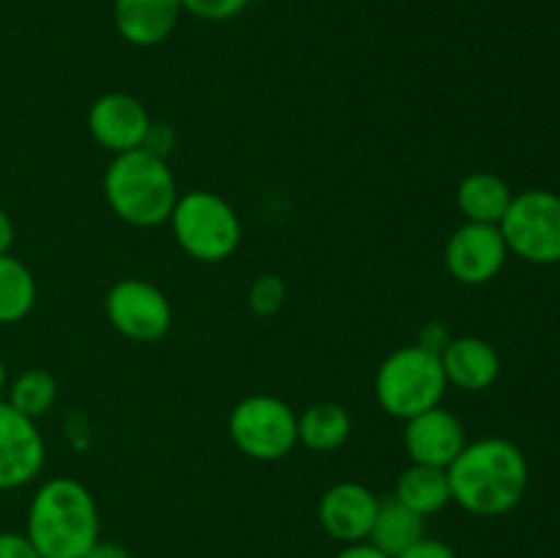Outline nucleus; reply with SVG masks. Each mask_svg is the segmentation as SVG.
<instances>
[{"instance_id": "obj_1", "label": "nucleus", "mask_w": 560, "mask_h": 558, "mask_svg": "<svg viewBox=\"0 0 560 558\" xmlns=\"http://www.w3.org/2000/svg\"><path fill=\"white\" fill-rule=\"evenodd\" d=\"M452 501L479 518L506 514L528 490V460L517 443L506 438H479L465 443L446 468Z\"/></svg>"}, {"instance_id": "obj_2", "label": "nucleus", "mask_w": 560, "mask_h": 558, "mask_svg": "<svg viewBox=\"0 0 560 558\" xmlns=\"http://www.w3.org/2000/svg\"><path fill=\"white\" fill-rule=\"evenodd\" d=\"M25 536L42 558H82L98 542L96 498L71 476L47 479L31 498Z\"/></svg>"}, {"instance_id": "obj_3", "label": "nucleus", "mask_w": 560, "mask_h": 558, "mask_svg": "<svg viewBox=\"0 0 560 558\" xmlns=\"http://www.w3.org/2000/svg\"><path fill=\"white\" fill-rule=\"evenodd\" d=\"M104 200L131 228H159L178 202V184L164 156L137 148L113 156L102 178Z\"/></svg>"}, {"instance_id": "obj_4", "label": "nucleus", "mask_w": 560, "mask_h": 558, "mask_svg": "<svg viewBox=\"0 0 560 558\" xmlns=\"http://www.w3.org/2000/svg\"><path fill=\"white\" fill-rule=\"evenodd\" d=\"M446 386L441 356L421 345H402L392 350L375 372L377 405L402 421L441 405Z\"/></svg>"}, {"instance_id": "obj_5", "label": "nucleus", "mask_w": 560, "mask_h": 558, "mask_svg": "<svg viewBox=\"0 0 560 558\" xmlns=\"http://www.w3.org/2000/svg\"><path fill=\"white\" fill-rule=\"evenodd\" d=\"M167 222L175 244L197 263L228 260L241 244L238 213L217 191L191 189L178 195Z\"/></svg>"}, {"instance_id": "obj_6", "label": "nucleus", "mask_w": 560, "mask_h": 558, "mask_svg": "<svg viewBox=\"0 0 560 558\" xmlns=\"http://www.w3.org/2000/svg\"><path fill=\"white\" fill-rule=\"evenodd\" d=\"M228 432L241 454L273 463L299 443V414L273 394H249L230 410Z\"/></svg>"}, {"instance_id": "obj_7", "label": "nucleus", "mask_w": 560, "mask_h": 558, "mask_svg": "<svg viewBox=\"0 0 560 558\" xmlns=\"http://www.w3.org/2000/svg\"><path fill=\"white\" fill-rule=\"evenodd\" d=\"M501 233L509 255L534 266L560 263V195L550 189H525L512 197Z\"/></svg>"}, {"instance_id": "obj_8", "label": "nucleus", "mask_w": 560, "mask_h": 558, "mask_svg": "<svg viewBox=\"0 0 560 558\" xmlns=\"http://www.w3.org/2000/svg\"><path fill=\"white\" fill-rule=\"evenodd\" d=\"M104 315L120 337L131 342H156L173 326V306L153 282L126 277L109 284L104 295Z\"/></svg>"}, {"instance_id": "obj_9", "label": "nucleus", "mask_w": 560, "mask_h": 558, "mask_svg": "<svg viewBox=\"0 0 560 558\" xmlns=\"http://www.w3.org/2000/svg\"><path fill=\"white\" fill-rule=\"evenodd\" d=\"M509 246L498 224L465 222L448 235L443 263L446 271L463 284H487L503 271Z\"/></svg>"}, {"instance_id": "obj_10", "label": "nucleus", "mask_w": 560, "mask_h": 558, "mask_svg": "<svg viewBox=\"0 0 560 558\" xmlns=\"http://www.w3.org/2000/svg\"><path fill=\"white\" fill-rule=\"evenodd\" d=\"M47 446L36 419L20 414L9 399H0V490L25 487L42 474Z\"/></svg>"}, {"instance_id": "obj_11", "label": "nucleus", "mask_w": 560, "mask_h": 558, "mask_svg": "<svg viewBox=\"0 0 560 558\" xmlns=\"http://www.w3.org/2000/svg\"><path fill=\"white\" fill-rule=\"evenodd\" d=\"M151 126V113L131 93H104L88 109V131L113 156L145 146Z\"/></svg>"}, {"instance_id": "obj_12", "label": "nucleus", "mask_w": 560, "mask_h": 558, "mask_svg": "<svg viewBox=\"0 0 560 558\" xmlns=\"http://www.w3.org/2000/svg\"><path fill=\"white\" fill-rule=\"evenodd\" d=\"M381 501L375 492L361 481H337L323 492L317 503V520L331 539L342 545L370 539L372 523Z\"/></svg>"}, {"instance_id": "obj_13", "label": "nucleus", "mask_w": 560, "mask_h": 558, "mask_svg": "<svg viewBox=\"0 0 560 558\" xmlns=\"http://www.w3.org/2000/svg\"><path fill=\"white\" fill-rule=\"evenodd\" d=\"M402 441L410 463L435 465V468H448L468 443L463 421L443 405L405 421Z\"/></svg>"}, {"instance_id": "obj_14", "label": "nucleus", "mask_w": 560, "mask_h": 558, "mask_svg": "<svg viewBox=\"0 0 560 558\" xmlns=\"http://www.w3.org/2000/svg\"><path fill=\"white\" fill-rule=\"evenodd\" d=\"M180 0H115L113 22L124 42L135 47H156L178 27Z\"/></svg>"}, {"instance_id": "obj_15", "label": "nucleus", "mask_w": 560, "mask_h": 558, "mask_svg": "<svg viewBox=\"0 0 560 558\" xmlns=\"http://www.w3.org/2000/svg\"><path fill=\"white\" fill-rule=\"evenodd\" d=\"M441 367L448 386L463 392H485L501 375V356L481 337H452L441 350Z\"/></svg>"}, {"instance_id": "obj_16", "label": "nucleus", "mask_w": 560, "mask_h": 558, "mask_svg": "<svg viewBox=\"0 0 560 558\" xmlns=\"http://www.w3.org/2000/svg\"><path fill=\"white\" fill-rule=\"evenodd\" d=\"M512 197V186L495 173H470L457 186V208L465 222L501 224Z\"/></svg>"}, {"instance_id": "obj_17", "label": "nucleus", "mask_w": 560, "mask_h": 558, "mask_svg": "<svg viewBox=\"0 0 560 558\" xmlns=\"http://www.w3.org/2000/svg\"><path fill=\"white\" fill-rule=\"evenodd\" d=\"M394 498L408 509H413L416 514H421V518L438 514L452 503V487H448L446 468L410 463V468L399 474Z\"/></svg>"}, {"instance_id": "obj_18", "label": "nucleus", "mask_w": 560, "mask_h": 558, "mask_svg": "<svg viewBox=\"0 0 560 558\" xmlns=\"http://www.w3.org/2000/svg\"><path fill=\"white\" fill-rule=\"evenodd\" d=\"M353 421L345 405L312 403L299 416V443L310 452H334L350 438Z\"/></svg>"}, {"instance_id": "obj_19", "label": "nucleus", "mask_w": 560, "mask_h": 558, "mask_svg": "<svg viewBox=\"0 0 560 558\" xmlns=\"http://www.w3.org/2000/svg\"><path fill=\"white\" fill-rule=\"evenodd\" d=\"M424 520L427 518L416 514L413 509L399 503L397 498H388V501H381V507H377L375 523H372L370 539L366 542H372L386 556L397 558L405 547H410L424 536Z\"/></svg>"}, {"instance_id": "obj_20", "label": "nucleus", "mask_w": 560, "mask_h": 558, "mask_svg": "<svg viewBox=\"0 0 560 558\" xmlns=\"http://www.w3.org/2000/svg\"><path fill=\"white\" fill-rule=\"evenodd\" d=\"M36 277L14 255H0V326H11L31 315L36 306Z\"/></svg>"}, {"instance_id": "obj_21", "label": "nucleus", "mask_w": 560, "mask_h": 558, "mask_svg": "<svg viewBox=\"0 0 560 558\" xmlns=\"http://www.w3.org/2000/svg\"><path fill=\"white\" fill-rule=\"evenodd\" d=\"M55 399H58V381L52 372L38 370V367L20 372L9 386V403L31 419H42L52 408Z\"/></svg>"}, {"instance_id": "obj_22", "label": "nucleus", "mask_w": 560, "mask_h": 558, "mask_svg": "<svg viewBox=\"0 0 560 558\" xmlns=\"http://www.w3.org/2000/svg\"><path fill=\"white\" fill-rule=\"evenodd\" d=\"M246 301H249V310L255 312V315H273V312H279V306L284 304V282L277 274H262V277H257L255 282L249 284Z\"/></svg>"}, {"instance_id": "obj_23", "label": "nucleus", "mask_w": 560, "mask_h": 558, "mask_svg": "<svg viewBox=\"0 0 560 558\" xmlns=\"http://www.w3.org/2000/svg\"><path fill=\"white\" fill-rule=\"evenodd\" d=\"M180 5H184L186 14L202 22H228L244 14L252 0H180Z\"/></svg>"}, {"instance_id": "obj_24", "label": "nucleus", "mask_w": 560, "mask_h": 558, "mask_svg": "<svg viewBox=\"0 0 560 558\" xmlns=\"http://www.w3.org/2000/svg\"><path fill=\"white\" fill-rule=\"evenodd\" d=\"M397 558H457L452 545H446L443 539H432V536H421L419 542H413L410 547H405Z\"/></svg>"}, {"instance_id": "obj_25", "label": "nucleus", "mask_w": 560, "mask_h": 558, "mask_svg": "<svg viewBox=\"0 0 560 558\" xmlns=\"http://www.w3.org/2000/svg\"><path fill=\"white\" fill-rule=\"evenodd\" d=\"M0 558H42L25 534L0 531Z\"/></svg>"}, {"instance_id": "obj_26", "label": "nucleus", "mask_w": 560, "mask_h": 558, "mask_svg": "<svg viewBox=\"0 0 560 558\" xmlns=\"http://www.w3.org/2000/svg\"><path fill=\"white\" fill-rule=\"evenodd\" d=\"M448 339H452V334L446 332V326H441V323H427V326L421 328L419 342L416 345H421V348H427V350H432V353L441 356V350L446 348Z\"/></svg>"}, {"instance_id": "obj_27", "label": "nucleus", "mask_w": 560, "mask_h": 558, "mask_svg": "<svg viewBox=\"0 0 560 558\" xmlns=\"http://www.w3.org/2000/svg\"><path fill=\"white\" fill-rule=\"evenodd\" d=\"M334 558H392V556L377 550L372 542H353V545H345Z\"/></svg>"}, {"instance_id": "obj_28", "label": "nucleus", "mask_w": 560, "mask_h": 558, "mask_svg": "<svg viewBox=\"0 0 560 558\" xmlns=\"http://www.w3.org/2000/svg\"><path fill=\"white\" fill-rule=\"evenodd\" d=\"M82 558H131V553L126 550V547H120L118 542L98 539Z\"/></svg>"}, {"instance_id": "obj_29", "label": "nucleus", "mask_w": 560, "mask_h": 558, "mask_svg": "<svg viewBox=\"0 0 560 558\" xmlns=\"http://www.w3.org/2000/svg\"><path fill=\"white\" fill-rule=\"evenodd\" d=\"M14 241H16L14 222H11L9 213L0 208V255H11V246H14Z\"/></svg>"}, {"instance_id": "obj_30", "label": "nucleus", "mask_w": 560, "mask_h": 558, "mask_svg": "<svg viewBox=\"0 0 560 558\" xmlns=\"http://www.w3.org/2000/svg\"><path fill=\"white\" fill-rule=\"evenodd\" d=\"M3 388H5V361L3 356H0V394H3Z\"/></svg>"}, {"instance_id": "obj_31", "label": "nucleus", "mask_w": 560, "mask_h": 558, "mask_svg": "<svg viewBox=\"0 0 560 558\" xmlns=\"http://www.w3.org/2000/svg\"><path fill=\"white\" fill-rule=\"evenodd\" d=\"M558 266H560V263H558Z\"/></svg>"}]
</instances>
